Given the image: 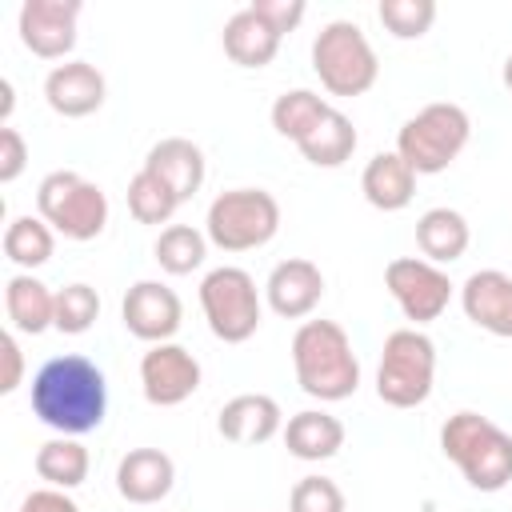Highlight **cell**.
Returning a JSON list of instances; mask_svg holds the SVG:
<instances>
[{"instance_id":"cell-30","label":"cell","mask_w":512,"mask_h":512,"mask_svg":"<svg viewBox=\"0 0 512 512\" xmlns=\"http://www.w3.org/2000/svg\"><path fill=\"white\" fill-rule=\"evenodd\" d=\"M180 200L168 192L164 180H156L148 168H140L132 180H128V212L136 224H168L176 216Z\"/></svg>"},{"instance_id":"cell-14","label":"cell","mask_w":512,"mask_h":512,"mask_svg":"<svg viewBox=\"0 0 512 512\" xmlns=\"http://www.w3.org/2000/svg\"><path fill=\"white\" fill-rule=\"evenodd\" d=\"M104 96H108L104 72L88 60H64L44 76V100L64 120H84V116L100 112Z\"/></svg>"},{"instance_id":"cell-33","label":"cell","mask_w":512,"mask_h":512,"mask_svg":"<svg viewBox=\"0 0 512 512\" xmlns=\"http://www.w3.org/2000/svg\"><path fill=\"white\" fill-rule=\"evenodd\" d=\"M288 512H348V500L328 476H300L288 492Z\"/></svg>"},{"instance_id":"cell-22","label":"cell","mask_w":512,"mask_h":512,"mask_svg":"<svg viewBox=\"0 0 512 512\" xmlns=\"http://www.w3.org/2000/svg\"><path fill=\"white\" fill-rule=\"evenodd\" d=\"M4 312L8 324L24 336H40L56 324V292L32 276V272H16L4 280Z\"/></svg>"},{"instance_id":"cell-3","label":"cell","mask_w":512,"mask_h":512,"mask_svg":"<svg viewBox=\"0 0 512 512\" xmlns=\"http://www.w3.org/2000/svg\"><path fill=\"white\" fill-rule=\"evenodd\" d=\"M440 452L476 492H500L512 480V436L480 412H452L440 428Z\"/></svg>"},{"instance_id":"cell-15","label":"cell","mask_w":512,"mask_h":512,"mask_svg":"<svg viewBox=\"0 0 512 512\" xmlns=\"http://www.w3.org/2000/svg\"><path fill=\"white\" fill-rule=\"evenodd\" d=\"M264 300L284 320H308L324 300V272L304 256H288L268 272Z\"/></svg>"},{"instance_id":"cell-4","label":"cell","mask_w":512,"mask_h":512,"mask_svg":"<svg viewBox=\"0 0 512 512\" xmlns=\"http://www.w3.org/2000/svg\"><path fill=\"white\" fill-rule=\"evenodd\" d=\"M472 140V120L452 100H432L416 116H408L396 132V152L408 160L416 176L444 172Z\"/></svg>"},{"instance_id":"cell-23","label":"cell","mask_w":512,"mask_h":512,"mask_svg":"<svg viewBox=\"0 0 512 512\" xmlns=\"http://www.w3.org/2000/svg\"><path fill=\"white\" fill-rule=\"evenodd\" d=\"M284 448L296 460H308V464L332 460L344 448V424L332 412H324V408H304V412L288 416V424H284Z\"/></svg>"},{"instance_id":"cell-7","label":"cell","mask_w":512,"mask_h":512,"mask_svg":"<svg viewBox=\"0 0 512 512\" xmlns=\"http://www.w3.org/2000/svg\"><path fill=\"white\" fill-rule=\"evenodd\" d=\"M436 384V344L420 328H396L384 336L376 396L388 408H416L432 396Z\"/></svg>"},{"instance_id":"cell-24","label":"cell","mask_w":512,"mask_h":512,"mask_svg":"<svg viewBox=\"0 0 512 512\" xmlns=\"http://www.w3.org/2000/svg\"><path fill=\"white\" fill-rule=\"evenodd\" d=\"M472 244V228L464 220V212L440 204V208H428L420 220H416V248L424 260L432 264H452L468 252Z\"/></svg>"},{"instance_id":"cell-21","label":"cell","mask_w":512,"mask_h":512,"mask_svg":"<svg viewBox=\"0 0 512 512\" xmlns=\"http://www.w3.org/2000/svg\"><path fill=\"white\" fill-rule=\"evenodd\" d=\"M360 192L372 208L380 212H400L412 204L416 196V172L408 168V160L392 148V152H376L364 172H360Z\"/></svg>"},{"instance_id":"cell-19","label":"cell","mask_w":512,"mask_h":512,"mask_svg":"<svg viewBox=\"0 0 512 512\" xmlns=\"http://www.w3.org/2000/svg\"><path fill=\"white\" fill-rule=\"evenodd\" d=\"M176 484V464L164 448H132L116 464V492L128 504H160Z\"/></svg>"},{"instance_id":"cell-9","label":"cell","mask_w":512,"mask_h":512,"mask_svg":"<svg viewBox=\"0 0 512 512\" xmlns=\"http://www.w3.org/2000/svg\"><path fill=\"white\" fill-rule=\"evenodd\" d=\"M200 308H204L212 336L224 344L252 340L260 328V316H264L252 272H244L236 264H220L200 280Z\"/></svg>"},{"instance_id":"cell-32","label":"cell","mask_w":512,"mask_h":512,"mask_svg":"<svg viewBox=\"0 0 512 512\" xmlns=\"http://www.w3.org/2000/svg\"><path fill=\"white\" fill-rule=\"evenodd\" d=\"M376 16L396 40H420L436 20V4L432 0H380Z\"/></svg>"},{"instance_id":"cell-8","label":"cell","mask_w":512,"mask_h":512,"mask_svg":"<svg viewBox=\"0 0 512 512\" xmlns=\"http://www.w3.org/2000/svg\"><path fill=\"white\" fill-rule=\"evenodd\" d=\"M280 232V204L264 188H228L208 204L204 236L220 252L264 248Z\"/></svg>"},{"instance_id":"cell-13","label":"cell","mask_w":512,"mask_h":512,"mask_svg":"<svg viewBox=\"0 0 512 512\" xmlns=\"http://www.w3.org/2000/svg\"><path fill=\"white\" fill-rule=\"evenodd\" d=\"M120 316H124V328L136 340H144V344H168L180 332L184 304H180V296L168 284H160V280H136L124 292Z\"/></svg>"},{"instance_id":"cell-35","label":"cell","mask_w":512,"mask_h":512,"mask_svg":"<svg viewBox=\"0 0 512 512\" xmlns=\"http://www.w3.org/2000/svg\"><path fill=\"white\" fill-rule=\"evenodd\" d=\"M24 168H28V144L8 124V128H0V184H12Z\"/></svg>"},{"instance_id":"cell-36","label":"cell","mask_w":512,"mask_h":512,"mask_svg":"<svg viewBox=\"0 0 512 512\" xmlns=\"http://www.w3.org/2000/svg\"><path fill=\"white\" fill-rule=\"evenodd\" d=\"M16 512H80V508L64 488H36V492H28L20 500Z\"/></svg>"},{"instance_id":"cell-5","label":"cell","mask_w":512,"mask_h":512,"mask_svg":"<svg viewBox=\"0 0 512 512\" xmlns=\"http://www.w3.org/2000/svg\"><path fill=\"white\" fill-rule=\"evenodd\" d=\"M312 72L332 96H364L380 76V60L356 20H328L312 40Z\"/></svg>"},{"instance_id":"cell-6","label":"cell","mask_w":512,"mask_h":512,"mask_svg":"<svg viewBox=\"0 0 512 512\" xmlns=\"http://www.w3.org/2000/svg\"><path fill=\"white\" fill-rule=\"evenodd\" d=\"M36 212H40V220L56 236L84 244V240H96L104 232V224H108V196L88 176H80L72 168H56L36 188Z\"/></svg>"},{"instance_id":"cell-34","label":"cell","mask_w":512,"mask_h":512,"mask_svg":"<svg viewBox=\"0 0 512 512\" xmlns=\"http://www.w3.org/2000/svg\"><path fill=\"white\" fill-rule=\"evenodd\" d=\"M252 8L284 36V32H296V24L308 16V4L304 0H252Z\"/></svg>"},{"instance_id":"cell-20","label":"cell","mask_w":512,"mask_h":512,"mask_svg":"<svg viewBox=\"0 0 512 512\" xmlns=\"http://www.w3.org/2000/svg\"><path fill=\"white\" fill-rule=\"evenodd\" d=\"M220 40H224V56H228L232 64H240V68H264V64L276 60L284 36H280L252 4H244L240 12H232V16L224 20Z\"/></svg>"},{"instance_id":"cell-38","label":"cell","mask_w":512,"mask_h":512,"mask_svg":"<svg viewBox=\"0 0 512 512\" xmlns=\"http://www.w3.org/2000/svg\"><path fill=\"white\" fill-rule=\"evenodd\" d=\"M12 108H16V92H12V80H0V128H8V120H12Z\"/></svg>"},{"instance_id":"cell-28","label":"cell","mask_w":512,"mask_h":512,"mask_svg":"<svg viewBox=\"0 0 512 512\" xmlns=\"http://www.w3.org/2000/svg\"><path fill=\"white\" fill-rule=\"evenodd\" d=\"M56 252V232L40 220V216H12L4 228V256L20 268L32 272L40 264H48Z\"/></svg>"},{"instance_id":"cell-16","label":"cell","mask_w":512,"mask_h":512,"mask_svg":"<svg viewBox=\"0 0 512 512\" xmlns=\"http://www.w3.org/2000/svg\"><path fill=\"white\" fill-rule=\"evenodd\" d=\"M464 316L488 336L512 340V276L500 268H480L460 284Z\"/></svg>"},{"instance_id":"cell-1","label":"cell","mask_w":512,"mask_h":512,"mask_svg":"<svg viewBox=\"0 0 512 512\" xmlns=\"http://www.w3.org/2000/svg\"><path fill=\"white\" fill-rule=\"evenodd\" d=\"M28 404H32V416L56 436H84L104 424L108 384L88 356L64 352L36 368Z\"/></svg>"},{"instance_id":"cell-18","label":"cell","mask_w":512,"mask_h":512,"mask_svg":"<svg viewBox=\"0 0 512 512\" xmlns=\"http://www.w3.org/2000/svg\"><path fill=\"white\" fill-rule=\"evenodd\" d=\"M216 428L228 444L252 448V444H268L276 432H284V412L268 392H240L220 408Z\"/></svg>"},{"instance_id":"cell-39","label":"cell","mask_w":512,"mask_h":512,"mask_svg":"<svg viewBox=\"0 0 512 512\" xmlns=\"http://www.w3.org/2000/svg\"><path fill=\"white\" fill-rule=\"evenodd\" d=\"M500 80H504V88L512 92V52H508V60H504V68H500Z\"/></svg>"},{"instance_id":"cell-25","label":"cell","mask_w":512,"mask_h":512,"mask_svg":"<svg viewBox=\"0 0 512 512\" xmlns=\"http://www.w3.org/2000/svg\"><path fill=\"white\" fill-rule=\"evenodd\" d=\"M356 144H360L356 124H352L340 108H332L296 148H300V156H304L308 164H316V168H340L344 160H352Z\"/></svg>"},{"instance_id":"cell-11","label":"cell","mask_w":512,"mask_h":512,"mask_svg":"<svg viewBox=\"0 0 512 512\" xmlns=\"http://www.w3.org/2000/svg\"><path fill=\"white\" fill-rule=\"evenodd\" d=\"M200 360L184 348V344H176V340H168V344H152L144 356H140V392H144V400L148 404H156V408H176V404H184L196 388H200Z\"/></svg>"},{"instance_id":"cell-31","label":"cell","mask_w":512,"mask_h":512,"mask_svg":"<svg viewBox=\"0 0 512 512\" xmlns=\"http://www.w3.org/2000/svg\"><path fill=\"white\" fill-rule=\"evenodd\" d=\"M100 316V296L92 284H64L56 292V332L64 336H84Z\"/></svg>"},{"instance_id":"cell-26","label":"cell","mask_w":512,"mask_h":512,"mask_svg":"<svg viewBox=\"0 0 512 512\" xmlns=\"http://www.w3.org/2000/svg\"><path fill=\"white\" fill-rule=\"evenodd\" d=\"M88 468H92L88 448L76 436H52V440H44L36 448V476L48 488L72 492V488H80L88 480Z\"/></svg>"},{"instance_id":"cell-37","label":"cell","mask_w":512,"mask_h":512,"mask_svg":"<svg viewBox=\"0 0 512 512\" xmlns=\"http://www.w3.org/2000/svg\"><path fill=\"white\" fill-rule=\"evenodd\" d=\"M0 348H4V360H8L4 380H0V392L8 396V392H16V388H20V380H24V352H20V344H16V336H12V332H4V336H0Z\"/></svg>"},{"instance_id":"cell-27","label":"cell","mask_w":512,"mask_h":512,"mask_svg":"<svg viewBox=\"0 0 512 512\" xmlns=\"http://www.w3.org/2000/svg\"><path fill=\"white\" fill-rule=\"evenodd\" d=\"M328 112H332V104H328L320 92H312V88H292V92H280V96L272 100V128H276L284 140L300 144Z\"/></svg>"},{"instance_id":"cell-2","label":"cell","mask_w":512,"mask_h":512,"mask_svg":"<svg viewBox=\"0 0 512 512\" xmlns=\"http://www.w3.org/2000/svg\"><path fill=\"white\" fill-rule=\"evenodd\" d=\"M292 368L300 392L320 404L348 400L360 388L356 348L336 320H304L292 332Z\"/></svg>"},{"instance_id":"cell-10","label":"cell","mask_w":512,"mask_h":512,"mask_svg":"<svg viewBox=\"0 0 512 512\" xmlns=\"http://www.w3.org/2000/svg\"><path fill=\"white\" fill-rule=\"evenodd\" d=\"M384 288L392 292V300L400 304L404 320H412V328L432 324L444 316L448 300H452V280L440 264L424 260V256H396L384 268Z\"/></svg>"},{"instance_id":"cell-29","label":"cell","mask_w":512,"mask_h":512,"mask_svg":"<svg viewBox=\"0 0 512 512\" xmlns=\"http://www.w3.org/2000/svg\"><path fill=\"white\" fill-rule=\"evenodd\" d=\"M152 256L168 276H188V272H196L204 264L208 236L200 228H192V224H168V228H160V236L152 244Z\"/></svg>"},{"instance_id":"cell-12","label":"cell","mask_w":512,"mask_h":512,"mask_svg":"<svg viewBox=\"0 0 512 512\" xmlns=\"http://www.w3.org/2000/svg\"><path fill=\"white\" fill-rule=\"evenodd\" d=\"M80 0H24L16 28L20 44L40 60H64L76 48Z\"/></svg>"},{"instance_id":"cell-17","label":"cell","mask_w":512,"mask_h":512,"mask_svg":"<svg viewBox=\"0 0 512 512\" xmlns=\"http://www.w3.org/2000/svg\"><path fill=\"white\" fill-rule=\"evenodd\" d=\"M144 168L168 184V192L184 204L192 200L200 188H204V176H208V160L200 152V144H192L188 136H164L148 148L144 156Z\"/></svg>"}]
</instances>
